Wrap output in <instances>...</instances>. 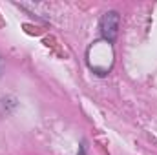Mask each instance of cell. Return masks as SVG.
<instances>
[{"label":"cell","instance_id":"6da1fadb","mask_svg":"<svg viewBox=\"0 0 157 155\" xmlns=\"http://www.w3.org/2000/svg\"><path fill=\"white\" fill-rule=\"evenodd\" d=\"M113 46L106 40H97L93 42L88 51H86V60L88 66L93 73L97 75H106L112 66H113Z\"/></svg>","mask_w":157,"mask_h":155},{"label":"cell","instance_id":"7a4b0ae2","mask_svg":"<svg viewBox=\"0 0 157 155\" xmlns=\"http://www.w3.org/2000/svg\"><path fill=\"white\" fill-rule=\"evenodd\" d=\"M119 22H121V17H119L117 11H106V13L101 17L99 29H101L102 40H106V42H110V44H112L113 40L117 39Z\"/></svg>","mask_w":157,"mask_h":155}]
</instances>
